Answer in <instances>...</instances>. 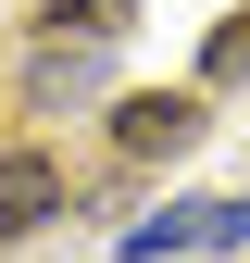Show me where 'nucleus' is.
Wrapping results in <instances>:
<instances>
[{"instance_id": "obj_1", "label": "nucleus", "mask_w": 250, "mask_h": 263, "mask_svg": "<svg viewBox=\"0 0 250 263\" xmlns=\"http://www.w3.org/2000/svg\"><path fill=\"white\" fill-rule=\"evenodd\" d=\"M238 238H250V201H175V213L125 226V251H138V263H163V251H238Z\"/></svg>"}, {"instance_id": "obj_2", "label": "nucleus", "mask_w": 250, "mask_h": 263, "mask_svg": "<svg viewBox=\"0 0 250 263\" xmlns=\"http://www.w3.org/2000/svg\"><path fill=\"white\" fill-rule=\"evenodd\" d=\"M50 213H62V163L50 151H0V238H25Z\"/></svg>"}, {"instance_id": "obj_3", "label": "nucleus", "mask_w": 250, "mask_h": 263, "mask_svg": "<svg viewBox=\"0 0 250 263\" xmlns=\"http://www.w3.org/2000/svg\"><path fill=\"white\" fill-rule=\"evenodd\" d=\"M187 138H200V101H175V88H150V101L113 113V151H138V163H163V151H187Z\"/></svg>"}, {"instance_id": "obj_4", "label": "nucleus", "mask_w": 250, "mask_h": 263, "mask_svg": "<svg viewBox=\"0 0 250 263\" xmlns=\"http://www.w3.org/2000/svg\"><path fill=\"white\" fill-rule=\"evenodd\" d=\"M50 25H62V38H113V25H125V0H50Z\"/></svg>"}, {"instance_id": "obj_5", "label": "nucleus", "mask_w": 250, "mask_h": 263, "mask_svg": "<svg viewBox=\"0 0 250 263\" xmlns=\"http://www.w3.org/2000/svg\"><path fill=\"white\" fill-rule=\"evenodd\" d=\"M200 63H213V76H250V13H238V25H225V38H213Z\"/></svg>"}]
</instances>
